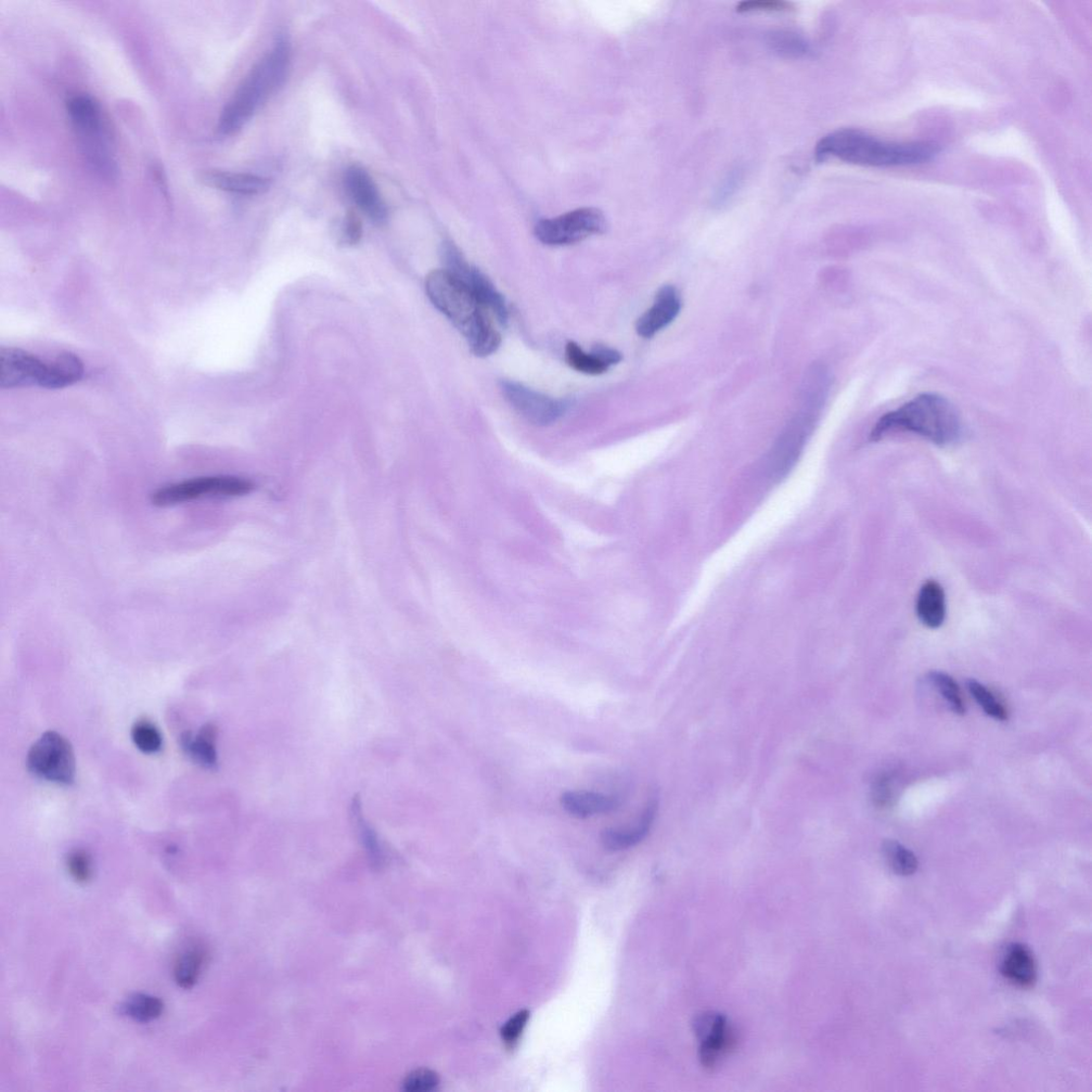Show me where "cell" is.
<instances>
[{
	"label": "cell",
	"instance_id": "cell-9",
	"mask_svg": "<svg viewBox=\"0 0 1092 1092\" xmlns=\"http://www.w3.org/2000/svg\"><path fill=\"white\" fill-rule=\"evenodd\" d=\"M505 400L526 420L536 426H548L560 419L569 408V403L555 400L515 381L500 384Z\"/></svg>",
	"mask_w": 1092,
	"mask_h": 1092
},
{
	"label": "cell",
	"instance_id": "cell-14",
	"mask_svg": "<svg viewBox=\"0 0 1092 1092\" xmlns=\"http://www.w3.org/2000/svg\"><path fill=\"white\" fill-rule=\"evenodd\" d=\"M680 311L677 290L671 286L663 287L655 297L654 304L642 315L636 324L638 336L650 339L671 325Z\"/></svg>",
	"mask_w": 1092,
	"mask_h": 1092
},
{
	"label": "cell",
	"instance_id": "cell-17",
	"mask_svg": "<svg viewBox=\"0 0 1092 1092\" xmlns=\"http://www.w3.org/2000/svg\"><path fill=\"white\" fill-rule=\"evenodd\" d=\"M561 805L565 811L577 818H587L599 814H609L619 807L620 803L613 796L595 792H565Z\"/></svg>",
	"mask_w": 1092,
	"mask_h": 1092
},
{
	"label": "cell",
	"instance_id": "cell-25",
	"mask_svg": "<svg viewBox=\"0 0 1092 1092\" xmlns=\"http://www.w3.org/2000/svg\"><path fill=\"white\" fill-rule=\"evenodd\" d=\"M883 853L888 865L897 875L910 876L919 867L917 856L895 841H886L883 845Z\"/></svg>",
	"mask_w": 1092,
	"mask_h": 1092
},
{
	"label": "cell",
	"instance_id": "cell-8",
	"mask_svg": "<svg viewBox=\"0 0 1092 1092\" xmlns=\"http://www.w3.org/2000/svg\"><path fill=\"white\" fill-rule=\"evenodd\" d=\"M442 253L445 271L465 282L486 310L493 313L498 323L506 326L508 307L503 294L496 289L493 283L480 269L469 265L454 243L446 242Z\"/></svg>",
	"mask_w": 1092,
	"mask_h": 1092
},
{
	"label": "cell",
	"instance_id": "cell-15",
	"mask_svg": "<svg viewBox=\"0 0 1092 1092\" xmlns=\"http://www.w3.org/2000/svg\"><path fill=\"white\" fill-rule=\"evenodd\" d=\"M199 181L212 188L243 196L264 194L271 187V181L262 176L217 170L201 173Z\"/></svg>",
	"mask_w": 1092,
	"mask_h": 1092
},
{
	"label": "cell",
	"instance_id": "cell-4",
	"mask_svg": "<svg viewBox=\"0 0 1092 1092\" xmlns=\"http://www.w3.org/2000/svg\"><path fill=\"white\" fill-rule=\"evenodd\" d=\"M289 61V42L288 37L281 35L274 48L255 64L225 105L218 123V132L228 136L240 131L264 101L285 83Z\"/></svg>",
	"mask_w": 1092,
	"mask_h": 1092
},
{
	"label": "cell",
	"instance_id": "cell-5",
	"mask_svg": "<svg viewBox=\"0 0 1092 1092\" xmlns=\"http://www.w3.org/2000/svg\"><path fill=\"white\" fill-rule=\"evenodd\" d=\"M254 484L233 477L199 478L160 487L151 495L157 507H170L202 497H234L249 494Z\"/></svg>",
	"mask_w": 1092,
	"mask_h": 1092
},
{
	"label": "cell",
	"instance_id": "cell-31",
	"mask_svg": "<svg viewBox=\"0 0 1092 1092\" xmlns=\"http://www.w3.org/2000/svg\"><path fill=\"white\" fill-rule=\"evenodd\" d=\"M439 1075L429 1069H418L409 1074L405 1080L404 1087L408 1091L413 1092H426L433 1090L439 1085Z\"/></svg>",
	"mask_w": 1092,
	"mask_h": 1092
},
{
	"label": "cell",
	"instance_id": "cell-19",
	"mask_svg": "<svg viewBox=\"0 0 1092 1092\" xmlns=\"http://www.w3.org/2000/svg\"><path fill=\"white\" fill-rule=\"evenodd\" d=\"M217 737L216 726L208 724L203 726L198 734L186 732L181 737V747L192 761L205 768L214 769L218 765Z\"/></svg>",
	"mask_w": 1092,
	"mask_h": 1092
},
{
	"label": "cell",
	"instance_id": "cell-29",
	"mask_svg": "<svg viewBox=\"0 0 1092 1092\" xmlns=\"http://www.w3.org/2000/svg\"><path fill=\"white\" fill-rule=\"evenodd\" d=\"M968 689L972 697L980 704L981 708L988 716L1000 722H1004L1008 719V713L1004 706L996 700L991 690L978 682V680H968Z\"/></svg>",
	"mask_w": 1092,
	"mask_h": 1092
},
{
	"label": "cell",
	"instance_id": "cell-27",
	"mask_svg": "<svg viewBox=\"0 0 1092 1092\" xmlns=\"http://www.w3.org/2000/svg\"><path fill=\"white\" fill-rule=\"evenodd\" d=\"M930 680L942 698L948 703L950 710L957 715L966 714V704L963 701L961 690L955 679L946 674L933 672L930 674Z\"/></svg>",
	"mask_w": 1092,
	"mask_h": 1092
},
{
	"label": "cell",
	"instance_id": "cell-28",
	"mask_svg": "<svg viewBox=\"0 0 1092 1092\" xmlns=\"http://www.w3.org/2000/svg\"><path fill=\"white\" fill-rule=\"evenodd\" d=\"M135 746L144 753L156 754L161 750L162 736L160 729L149 721H139L132 729Z\"/></svg>",
	"mask_w": 1092,
	"mask_h": 1092
},
{
	"label": "cell",
	"instance_id": "cell-11",
	"mask_svg": "<svg viewBox=\"0 0 1092 1092\" xmlns=\"http://www.w3.org/2000/svg\"><path fill=\"white\" fill-rule=\"evenodd\" d=\"M48 364L40 358L15 349L0 351V387L13 389L38 385L45 388Z\"/></svg>",
	"mask_w": 1092,
	"mask_h": 1092
},
{
	"label": "cell",
	"instance_id": "cell-23",
	"mask_svg": "<svg viewBox=\"0 0 1092 1092\" xmlns=\"http://www.w3.org/2000/svg\"><path fill=\"white\" fill-rule=\"evenodd\" d=\"M121 1008L126 1016L140 1023H148L161 1016L163 1003L159 997L139 994L128 998Z\"/></svg>",
	"mask_w": 1092,
	"mask_h": 1092
},
{
	"label": "cell",
	"instance_id": "cell-12",
	"mask_svg": "<svg viewBox=\"0 0 1092 1092\" xmlns=\"http://www.w3.org/2000/svg\"><path fill=\"white\" fill-rule=\"evenodd\" d=\"M812 428L813 418L803 416L796 418L782 434L769 460V471L774 480L785 479L798 464Z\"/></svg>",
	"mask_w": 1092,
	"mask_h": 1092
},
{
	"label": "cell",
	"instance_id": "cell-32",
	"mask_svg": "<svg viewBox=\"0 0 1092 1092\" xmlns=\"http://www.w3.org/2000/svg\"><path fill=\"white\" fill-rule=\"evenodd\" d=\"M529 1019H530V1011L524 1009V1010H521V1011L517 1012L515 1014V1016L511 1017L506 1022V1024L503 1026L502 1032H500V1034H502V1038L504 1040V1043L508 1047H513L518 1043V1040H519L520 1036L522 1035L526 1024H528Z\"/></svg>",
	"mask_w": 1092,
	"mask_h": 1092
},
{
	"label": "cell",
	"instance_id": "cell-1",
	"mask_svg": "<svg viewBox=\"0 0 1092 1092\" xmlns=\"http://www.w3.org/2000/svg\"><path fill=\"white\" fill-rule=\"evenodd\" d=\"M425 289L432 304L462 333L475 355L484 357L498 350L502 339L490 312L465 282L442 269L428 275Z\"/></svg>",
	"mask_w": 1092,
	"mask_h": 1092
},
{
	"label": "cell",
	"instance_id": "cell-30",
	"mask_svg": "<svg viewBox=\"0 0 1092 1092\" xmlns=\"http://www.w3.org/2000/svg\"><path fill=\"white\" fill-rule=\"evenodd\" d=\"M67 867L71 877L76 882L85 884L93 878V859L92 856L84 850H76L69 854L67 858Z\"/></svg>",
	"mask_w": 1092,
	"mask_h": 1092
},
{
	"label": "cell",
	"instance_id": "cell-33",
	"mask_svg": "<svg viewBox=\"0 0 1092 1092\" xmlns=\"http://www.w3.org/2000/svg\"><path fill=\"white\" fill-rule=\"evenodd\" d=\"M791 8V4L779 2V0H751V2H742L739 4L737 10L739 13L780 12L789 11Z\"/></svg>",
	"mask_w": 1092,
	"mask_h": 1092
},
{
	"label": "cell",
	"instance_id": "cell-3",
	"mask_svg": "<svg viewBox=\"0 0 1092 1092\" xmlns=\"http://www.w3.org/2000/svg\"><path fill=\"white\" fill-rule=\"evenodd\" d=\"M940 148L931 143H885L857 130H840L822 138L816 147V158H835L845 162L867 166H898L920 164L932 161Z\"/></svg>",
	"mask_w": 1092,
	"mask_h": 1092
},
{
	"label": "cell",
	"instance_id": "cell-22",
	"mask_svg": "<svg viewBox=\"0 0 1092 1092\" xmlns=\"http://www.w3.org/2000/svg\"><path fill=\"white\" fill-rule=\"evenodd\" d=\"M208 952L203 945L190 946L178 956L174 966V978L177 985L183 989H191L196 985L199 976L207 962Z\"/></svg>",
	"mask_w": 1092,
	"mask_h": 1092
},
{
	"label": "cell",
	"instance_id": "cell-36",
	"mask_svg": "<svg viewBox=\"0 0 1092 1092\" xmlns=\"http://www.w3.org/2000/svg\"><path fill=\"white\" fill-rule=\"evenodd\" d=\"M591 353H593L600 359L601 362L608 365L609 367L618 364L619 362H621L622 359V355L619 352H616L615 350L610 349V347L606 345L594 346L593 352Z\"/></svg>",
	"mask_w": 1092,
	"mask_h": 1092
},
{
	"label": "cell",
	"instance_id": "cell-7",
	"mask_svg": "<svg viewBox=\"0 0 1092 1092\" xmlns=\"http://www.w3.org/2000/svg\"><path fill=\"white\" fill-rule=\"evenodd\" d=\"M606 229V216L598 209L584 208L539 222L535 234L545 245L568 246L602 234Z\"/></svg>",
	"mask_w": 1092,
	"mask_h": 1092
},
{
	"label": "cell",
	"instance_id": "cell-18",
	"mask_svg": "<svg viewBox=\"0 0 1092 1092\" xmlns=\"http://www.w3.org/2000/svg\"><path fill=\"white\" fill-rule=\"evenodd\" d=\"M1000 972L1010 983L1021 988H1031L1037 981V965L1029 947L1012 944L1001 960Z\"/></svg>",
	"mask_w": 1092,
	"mask_h": 1092
},
{
	"label": "cell",
	"instance_id": "cell-2",
	"mask_svg": "<svg viewBox=\"0 0 1092 1092\" xmlns=\"http://www.w3.org/2000/svg\"><path fill=\"white\" fill-rule=\"evenodd\" d=\"M893 432L915 433L946 446L960 439L962 422L957 409L945 397L924 393L884 415L872 428L869 440L878 442Z\"/></svg>",
	"mask_w": 1092,
	"mask_h": 1092
},
{
	"label": "cell",
	"instance_id": "cell-20",
	"mask_svg": "<svg viewBox=\"0 0 1092 1092\" xmlns=\"http://www.w3.org/2000/svg\"><path fill=\"white\" fill-rule=\"evenodd\" d=\"M917 614L920 621L930 628H937L944 623L946 598L939 583L931 580L922 586L917 600Z\"/></svg>",
	"mask_w": 1092,
	"mask_h": 1092
},
{
	"label": "cell",
	"instance_id": "cell-24",
	"mask_svg": "<svg viewBox=\"0 0 1092 1092\" xmlns=\"http://www.w3.org/2000/svg\"><path fill=\"white\" fill-rule=\"evenodd\" d=\"M565 362L578 372L590 376H598L609 370V366L600 361L593 353H585L580 346L570 342L565 347Z\"/></svg>",
	"mask_w": 1092,
	"mask_h": 1092
},
{
	"label": "cell",
	"instance_id": "cell-10",
	"mask_svg": "<svg viewBox=\"0 0 1092 1092\" xmlns=\"http://www.w3.org/2000/svg\"><path fill=\"white\" fill-rule=\"evenodd\" d=\"M693 1029L699 1042L700 1061L705 1069H715L736 1047V1031L722 1013H702L693 1024Z\"/></svg>",
	"mask_w": 1092,
	"mask_h": 1092
},
{
	"label": "cell",
	"instance_id": "cell-26",
	"mask_svg": "<svg viewBox=\"0 0 1092 1092\" xmlns=\"http://www.w3.org/2000/svg\"><path fill=\"white\" fill-rule=\"evenodd\" d=\"M768 44L781 56L800 58L812 53L810 45L798 33L777 32L769 34Z\"/></svg>",
	"mask_w": 1092,
	"mask_h": 1092
},
{
	"label": "cell",
	"instance_id": "cell-34",
	"mask_svg": "<svg viewBox=\"0 0 1092 1092\" xmlns=\"http://www.w3.org/2000/svg\"><path fill=\"white\" fill-rule=\"evenodd\" d=\"M361 223H359L358 218L354 214L351 213V215L347 217L344 226V241L347 243V245L353 246L355 245L359 238H361Z\"/></svg>",
	"mask_w": 1092,
	"mask_h": 1092
},
{
	"label": "cell",
	"instance_id": "cell-21",
	"mask_svg": "<svg viewBox=\"0 0 1092 1092\" xmlns=\"http://www.w3.org/2000/svg\"><path fill=\"white\" fill-rule=\"evenodd\" d=\"M84 375L81 358L74 353H60L54 362L48 364L45 389H62L80 381Z\"/></svg>",
	"mask_w": 1092,
	"mask_h": 1092
},
{
	"label": "cell",
	"instance_id": "cell-35",
	"mask_svg": "<svg viewBox=\"0 0 1092 1092\" xmlns=\"http://www.w3.org/2000/svg\"><path fill=\"white\" fill-rule=\"evenodd\" d=\"M872 800L878 806H883L891 800L890 780L886 776L879 777L872 787Z\"/></svg>",
	"mask_w": 1092,
	"mask_h": 1092
},
{
	"label": "cell",
	"instance_id": "cell-16",
	"mask_svg": "<svg viewBox=\"0 0 1092 1092\" xmlns=\"http://www.w3.org/2000/svg\"><path fill=\"white\" fill-rule=\"evenodd\" d=\"M658 811L659 801H655L633 826L604 830L601 835L603 845L612 852L624 851L636 846L647 838Z\"/></svg>",
	"mask_w": 1092,
	"mask_h": 1092
},
{
	"label": "cell",
	"instance_id": "cell-6",
	"mask_svg": "<svg viewBox=\"0 0 1092 1092\" xmlns=\"http://www.w3.org/2000/svg\"><path fill=\"white\" fill-rule=\"evenodd\" d=\"M28 767L37 778L57 785H72L76 763L70 741L57 732H46L32 744L28 755Z\"/></svg>",
	"mask_w": 1092,
	"mask_h": 1092
},
{
	"label": "cell",
	"instance_id": "cell-13",
	"mask_svg": "<svg viewBox=\"0 0 1092 1092\" xmlns=\"http://www.w3.org/2000/svg\"><path fill=\"white\" fill-rule=\"evenodd\" d=\"M345 184L356 207L376 224H383L388 218V209L380 192L366 170L353 165L347 170Z\"/></svg>",
	"mask_w": 1092,
	"mask_h": 1092
}]
</instances>
